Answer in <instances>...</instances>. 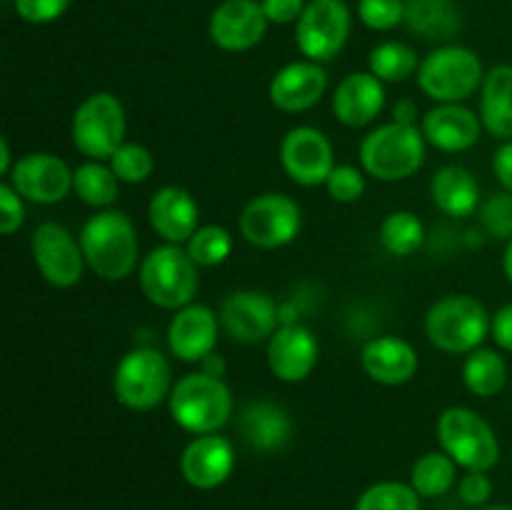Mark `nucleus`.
Listing matches in <instances>:
<instances>
[{
	"label": "nucleus",
	"mask_w": 512,
	"mask_h": 510,
	"mask_svg": "<svg viewBox=\"0 0 512 510\" xmlns=\"http://www.w3.org/2000/svg\"><path fill=\"white\" fill-rule=\"evenodd\" d=\"M28 203L55 205L73 193V170L53 153H28L15 160L5 178Z\"/></svg>",
	"instance_id": "2eb2a0df"
},
{
	"label": "nucleus",
	"mask_w": 512,
	"mask_h": 510,
	"mask_svg": "<svg viewBox=\"0 0 512 510\" xmlns=\"http://www.w3.org/2000/svg\"><path fill=\"white\" fill-rule=\"evenodd\" d=\"M13 153H10V143L8 138H0V173L8 178L10 170H13Z\"/></svg>",
	"instance_id": "09e8293b"
},
{
	"label": "nucleus",
	"mask_w": 512,
	"mask_h": 510,
	"mask_svg": "<svg viewBox=\"0 0 512 510\" xmlns=\"http://www.w3.org/2000/svg\"><path fill=\"white\" fill-rule=\"evenodd\" d=\"M268 368L280 383H303L320 360V343L303 323L280 325L268 340Z\"/></svg>",
	"instance_id": "a211bd4d"
},
{
	"label": "nucleus",
	"mask_w": 512,
	"mask_h": 510,
	"mask_svg": "<svg viewBox=\"0 0 512 510\" xmlns=\"http://www.w3.org/2000/svg\"><path fill=\"white\" fill-rule=\"evenodd\" d=\"M120 180L105 160H85L73 170V193L80 203L95 210H108L118 200Z\"/></svg>",
	"instance_id": "c85d7f7f"
},
{
	"label": "nucleus",
	"mask_w": 512,
	"mask_h": 510,
	"mask_svg": "<svg viewBox=\"0 0 512 510\" xmlns=\"http://www.w3.org/2000/svg\"><path fill=\"white\" fill-rule=\"evenodd\" d=\"M358 18L375 33H388L405 23V0H358Z\"/></svg>",
	"instance_id": "e433bc0d"
},
{
	"label": "nucleus",
	"mask_w": 512,
	"mask_h": 510,
	"mask_svg": "<svg viewBox=\"0 0 512 510\" xmlns=\"http://www.w3.org/2000/svg\"><path fill=\"white\" fill-rule=\"evenodd\" d=\"M385 108V83L370 70L345 75L333 90V115L345 128H365Z\"/></svg>",
	"instance_id": "b1692460"
},
{
	"label": "nucleus",
	"mask_w": 512,
	"mask_h": 510,
	"mask_svg": "<svg viewBox=\"0 0 512 510\" xmlns=\"http://www.w3.org/2000/svg\"><path fill=\"white\" fill-rule=\"evenodd\" d=\"M460 13L453 0H405V25L428 40H448L460 30Z\"/></svg>",
	"instance_id": "cd10ccee"
},
{
	"label": "nucleus",
	"mask_w": 512,
	"mask_h": 510,
	"mask_svg": "<svg viewBox=\"0 0 512 510\" xmlns=\"http://www.w3.org/2000/svg\"><path fill=\"white\" fill-rule=\"evenodd\" d=\"M418 105H415V100L410 98H403L395 103L393 108V120L395 123H403V125H418Z\"/></svg>",
	"instance_id": "49530a36"
},
{
	"label": "nucleus",
	"mask_w": 512,
	"mask_h": 510,
	"mask_svg": "<svg viewBox=\"0 0 512 510\" xmlns=\"http://www.w3.org/2000/svg\"><path fill=\"white\" fill-rule=\"evenodd\" d=\"M85 265L98 278L118 283L140 268V243L135 223L123 210H98L80 228Z\"/></svg>",
	"instance_id": "f257e3e1"
},
{
	"label": "nucleus",
	"mask_w": 512,
	"mask_h": 510,
	"mask_svg": "<svg viewBox=\"0 0 512 510\" xmlns=\"http://www.w3.org/2000/svg\"><path fill=\"white\" fill-rule=\"evenodd\" d=\"M25 223V198L10 183L0 185V233H18Z\"/></svg>",
	"instance_id": "a19ab883"
},
{
	"label": "nucleus",
	"mask_w": 512,
	"mask_h": 510,
	"mask_svg": "<svg viewBox=\"0 0 512 510\" xmlns=\"http://www.w3.org/2000/svg\"><path fill=\"white\" fill-rule=\"evenodd\" d=\"M220 328L235 343L255 345L273 338L280 328V308L273 295L263 290H233L218 310Z\"/></svg>",
	"instance_id": "ddd939ff"
},
{
	"label": "nucleus",
	"mask_w": 512,
	"mask_h": 510,
	"mask_svg": "<svg viewBox=\"0 0 512 510\" xmlns=\"http://www.w3.org/2000/svg\"><path fill=\"white\" fill-rule=\"evenodd\" d=\"M420 63L415 48H410L408 43H400V40H385L378 43L368 55V68L375 78H380L383 83H405L413 75H418Z\"/></svg>",
	"instance_id": "2f4dec72"
},
{
	"label": "nucleus",
	"mask_w": 512,
	"mask_h": 510,
	"mask_svg": "<svg viewBox=\"0 0 512 510\" xmlns=\"http://www.w3.org/2000/svg\"><path fill=\"white\" fill-rule=\"evenodd\" d=\"M355 510H420V495L410 483L380 480L360 493Z\"/></svg>",
	"instance_id": "f704fd0d"
},
{
	"label": "nucleus",
	"mask_w": 512,
	"mask_h": 510,
	"mask_svg": "<svg viewBox=\"0 0 512 510\" xmlns=\"http://www.w3.org/2000/svg\"><path fill=\"white\" fill-rule=\"evenodd\" d=\"M30 255H33L38 273L53 288H75L83 278L85 255L83 248H80V240L55 220H45L33 230V235H30Z\"/></svg>",
	"instance_id": "f8f14e48"
},
{
	"label": "nucleus",
	"mask_w": 512,
	"mask_h": 510,
	"mask_svg": "<svg viewBox=\"0 0 512 510\" xmlns=\"http://www.w3.org/2000/svg\"><path fill=\"white\" fill-rule=\"evenodd\" d=\"M238 430L255 453H278L293 435V420L283 405L273 400H253L240 410Z\"/></svg>",
	"instance_id": "393cba45"
},
{
	"label": "nucleus",
	"mask_w": 512,
	"mask_h": 510,
	"mask_svg": "<svg viewBox=\"0 0 512 510\" xmlns=\"http://www.w3.org/2000/svg\"><path fill=\"white\" fill-rule=\"evenodd\" d=\"M113 168L115 178L125 185H140L153 175L155 158L145 145L140 143H123L108 160Z\"/></svg>",
	"instance_id": "c9c22d12"
},
{
	"label": "nucleus",
	"mask_w": 512,
	"mask_h": 510,
	"mask_svg": "<svg viewBox=\"0 0 512 510\" xmlns=\"http://www.w3.org/2000/svg\"><path fill=\"white\" fill-rule=\"evenodd\" d=\"M418 88L435 103H463L485 80L483 60L465 45H440L425 55L418 70Z\"/></svg>",
	"instance_id": "6e6552de"
},
{
	"label": "nucleus",
	"mask_w": 512,
	"mask_h": 510,
	"mask_svg": "<svg viewBox=\"0 0 512 510\" xmlns=\"http://www.w3.org/2000/svg\"><path fill=\"white\" fill-rule=\"evenodd\" d=\"M238 230L258 250H280L303 230V208L285 193H260L240 210Z\"/></svg>",
	"instance_id": "9d476101"
},
{
	"label": "nucleus",
	"mask_w": 512,
	"mask_h": 510,
	"mask_svg": "<svg viewBox=\"0 0 512 510\" xmlns=\"http://www.w3.org/2000/svg\"><path fill=\"white\" fill-rule=\"evenodd\" d=\"M490 338L495 340V345H498L500 350L512 353V303H505L503 308L493 315Z\"/></svg>",
	"instance_id": "c03bdc74"
},
{
	"label": "nucleus",
	"mask_w": 512,
	"mask_h": 510,
	"mask_svg": "<svg viewBox=\"0 0 512 510\" xmlns=\"http://www.w3.org/2000/svg\"><path fill=\"white\" fill-rule=\"evenodd\" d=\"M360 365L373 383L398 388L415 378L420 358L418 350L400 335H380L363 345Z\"/></svg>",
	"instance_id": "5701e85b"
},
{
	"label": "nucleus",
	"mask_w": 512,
	"mask_h": 510,
	"mask_svg": "<svg viewBox=\"0 0 512 510\" xmlns=\"http://www.w3.org/2000/svg\"><path fill=\"white\" fill-rule=\"evenodd\" d=\"M503 273L505 278L512 283V238L508 240V245H505V253H503Z\"/></svg>",
	"instance_id": "8fccbe9b"
},
{
	"label": "nucleus",
	"mask_w": 512,
	"mask_h": 510,
	"mask_svg": "<svg viewBox=\"0 0 512 510\" xmlns=\"http://www.w3.org/2000/svg\"><path fill=\"white\" fill-rule=\"evenodd\" d=\"M200 370H203V373H208V375H213V378H223L225 360L220 358L218 353H210L208 358H205L203 363H200Z\"/></svg>",
	"instance_id": "de8ad7c7"
},
{
	"label": "nucleus",
	"mask_w": 512,
	"mask_h": 510,
	"mask_svg": "<svg viewBox=\"0 0 512 510\" xmlns=\"http://www.w3.org/2000/svg\"><path fill=\"white\" fill-rule=\"evenodd\" d=\"M125 130L128 118L123 103L105 90L88 95L70 120V140L88 160L113 158L115 150L125 143Z\"/></svg>",
	"instance_id": "1a4fd4ad"
},
{
	"label": "nucleus",
	"mask_w": 512,
	"mask_h": 510,
	"mask_svg": "<svg viewBox=\"0 0 512 510\" xmlns=\"http://www.w3.org/2000/svg\"><path fill=\"white\" fill-rule=\"evenodd\" d=\"M480 510H512L510 505H490V508H480Z\"/></svg>",
	"instance_id": "3c124183"
},
{
	"label": "nucleus",
	"mask_w": 512,
	"mask_h": 510,
	"mask_svg": "<svg viewBox=\"0 0 512 510\" xmlns=\"http://www.w3.org/2000/svg\"><path fill=\"white\" fill-rule=\"evenodd\" d=\"M428 140L420 125H378L360 140V168L380 183H400L425 165Z\"/></svg>",
	"instance_id": "f03ea898"
},
{
	"label": "nucleus",
	"mask_w": 512,
	"mask_h": 510,
	"mask_svg": "<svg viewBox=\"0 0 512 510\" xmlns=\"http://www.w3.org/2000/svg\"><path fill=\"white\" fill-rule=\"evenodd\" d=\"M425 243V225L413 210H393L380 223V245L395 258H410Z\"/></svg>",
	"instance_id": "473e14b6"
},
{
	"label": "nucleus",
	"mask_w": 512,
	"mask_h": 510,
	"mask_svg": "<svg viewBox=\"0 0 512 510\" xmlns=\"http://www.w3.org/2000/svg\"><path fill=\"white\" fill-rule=\"evenodd\" d=\"M280 165L303 188L325 185L335 168V150L328 135L313 125H295L280 140Z\"/></svg>",
	"instance_id": "4468645a"
},
{
	"label": "nucleus",
	"mask_w": 512,
	"mask_h": 510,
	"mask_svg": "<svg viewBox=\"0 0 512 510\" xmlns=\"http://www.w3.org/2000/svg\"><path fill=\"white\" fill-rule=\"evenodd\" d=\"M328 90V73L323 63L315 60H295L283 65L268 85V98L280 113H305L323 100Z\"/></svg>",
	"instance_id": "aec40b11"
},
{
	"label": "nucleus",
	"mask_w": 512,
	"mask_h": 510,
	"mask_svg": "<svg viewBox=\"0 0 512 510\" xmlns=\"http://www.w3.org/2000/svg\"><path fill=\"white\" fill-rule=\"evenodd\" d=\"M173 423L190 435L218 433L233 415V393L223 378L188 373L173 385L168 398Z\"/></svg>",
	"instance_id": "20e7f679"
},
{
	"label": "nucleus",
	"mask_w": 512,
	"mask_h": 510,
	"mask_svg": "<svg viewBox=\"0 0 512 510\" xmlns=\"http://www.w3.org/2000/svg\"><path fill=\"white\" fill-rule=\"evenodd\" d=\"M460 500L470 508H483L493 495V483H490L488 473H478V470H468L458 483Z\"/></svg>",
	"instance_id": "79ce46f5"
},
{
	"label": "nucleus",
	"mask_w": 512,
	"mask_h": 510,
	"mask_svg": "<svg viewBox=\"0 0 512 510\" xmlns=\"http://www.w3.org/2000/svg\"><path fill=\"white\" fill-rule=\"evenodd\" d=\"M425 140L443 153H465L480 140L483 120L463 103H438L420 120Z\"/></svg>",
	"instance_id": "4be33fe9"
},
{
	"label": "nucleus",
	"mask_w": 512,
	"mask_h": 510,
	"mask_svg": "<svg viewBox=\"0 0 512 510\" xmlns=\"http://www.w3.org/2000/svg\"><path fill=\"white\" fill-rule=\"evenodd\" d=\"M268 25L260 0H223L210 13L208 35L225 53H245L260 45Z\"/></svg>",
	"instance_id": "dca6fc26"
},
{
	"label": "nucleus",
	"mask_w": 512,
	"mask_h": 510,
	"mask_svg": "<svg viewBox=\"0 0 512 510\" xmlns=\"http://www.w3.org/2000/svg\"><path fill=\"white\" fill-rule=\"evenodd\" d=\"M260 5H263V13L268 18V23L293 25L300 20L308 0H260Z\"/></svg>",
	"instance_id": "37998d69"
},
{
	"label": "nucleus",
	"mask_w": 512,
	"mask_h": 510,
	"mask_svg": "<svg viewBox=\"0 0 512 510\" xmlns=\"http://www.w3.org/2000/svg\"><path fill=\"white\" fill-rule=\"evenodd\" d=\"M480 120L493 138L512 140V65H495L480 88Z\"/></svg>",
	"instance_id": "bb28decb"
},
{
	"label": "nucleus",
	"mask_w": 512,
	"mask_h": 510,
	"mask_svg": "<svg viewBox=\"0 0 512 510\" xmlns=\"http://www.w3.org/2000/svg\"><path fill=\"white\" fill-rule=\"evenodd\" d=\"M463 385L478 398H493L508 385V363L493 348H478L465 355Z\"/></svg>",
	"instance_id": "c756f323"
},
{
	"label": "nucleus",
	"mask_w": 512,
	"mask_h": 510,
	"mask_svg": "<svg viewBox=\"0 0 512 510\" xmlns=\"http://www.w3.org/2000/svg\"><path fill=\"white\" fill-rule=\"evenodd\" d=\"M235 470V448L225 435H195L180 453V475L195 490H215Z\"/></svg>",
	"instance_id": "6ab92c4d"
},
{
	"label": "nucleus",
	"mask_w": 512,
	"mask_h": 510,
	"mask_svg": "<svg viewBox=\"0 0 512 510\" xmlns=\"http://www.w3.org/2000/svg\"><path fill=\"white\" fill-rule=\"evenodd\" d=\"M353 13L345 0H308L295 23V45L315 63H328L348 45Z\"/></svg>",
	"instance_id": "9b49d317"
},
{
	"label": "nucleus",
	"mask_w": 512,
	"mask_h": 510,
	"mask_svg": "<svg viewBox=\"0 0 512 510\" xmlns=\"http://www.w3.org/2000/svg\"><path fill=\"white\" fill-rule=\"evenodd\" d=\"M430 198L440 213L468 218L480 208V183L463 165H443L430 180Z\"/></svg>",
	"instance_id": "a878e982"
},
{
	"label": "nucleus",
	"mask_w": 512,
	"mask_h": 510,
	"mask_svg": "<svg viewBox=\"0 0 512 510\" xmlns=\"http://www.w3.org/2000/svg\"><path fill=\"white\" fill-rule=\"evenodd\" d=\"M153 233L170 245H185L200 228V205L180 185H163L148 203Z\"/></svg>",
	"instance_id": "412c9836"
},
{
	"label": "nucleus",
	"mask_w": 512,
	"mask_h": 510,
	"mask_svg": "<svg viewBox=\"0 0 512 510\" xmlns=\"http://www.w3.org/2000/svg\"><path fill=\"white\" fill-rule=\"evenodd\" d=\"M220 330V318L210 305L190 303L175 310L165 340L180 363H203L210 353H215Z\"/></svg>",
	"instance_id": "f3484780"
},
{
	"label": "nucleus",
	"mask_w": 512,
	"mask_h": 510,
	"mask_svg": "<svg viewBox=\"0 0 512 510\" xmlns=\"http://www.w3.org/2000/svg\"><path fill=\"white\" fill-rule=\"evenodd\" d=\"M185 250L198 263V268H218L233 255V235L223 225H200L193 238L185 243Z\"/></svg>",
	"instance_id": "72a5a7b5"
},
{
	"label": "nucleus",
	"mask_w": 512,
	"mask_h": 510,
	"mask_svg": "<svg viewBox=\"0 0 512 510\" xmlns=\"http://www.w3.org/2000/svg\"><path fill=\"white\" fill-rule=\"evenodd\" d=\"M480 223L485 233L498 240L512 238V193H498L480 205Z\"/></svg>",
	"instance_id": "58836bf2"
},
{
	"label": "nucleus",
	"mask_w": 512,
	"mask_h": 510,
	"mask_svg": "<svg viewBox=\"0 0 512 510\" xmlns=\"http://www.w3.org/2000/svg\"><path fill=\"white\" fill-rule=\"evenodd\" d=\"M493 173L495 180L505 193H512V140H505L493 153Z\"/></svg>",
	"instance_id": "a18cd8bd"
},
{
	"label": "nucleus",
	"mask_w": 512,
	"mask_h": 510,
	"mask_svg": "<svg viewBox=\"0 0 512 510\" xmlns=\"http://www.w3.org/2000/svg\"><path fill=\"white\" fill-rule=\"evenodd\" d=\"M440 450L458 463V468L488 473L500 460V440L493 425L465 405H453L440 413L435 425Z\"/></svg>",
	"instance_id": "0eeeda50"
},
{
	"label": "nucleus",
	"mask_w": 512,
	"mask_h": 510,
	"mask_svg": "<svg viewBox=\"0 0 512 510\" xmlns=\"http://www.w3.org/2000/svg\"><path fill=\"white\" fill-rule=\"evenodd\" d=\"M138 285L155 308L175 313L195 303L200 288V268L188 255L185 245L163 243L140 260Z\"/></svg>",
	"instance_id": "7ed1b4c3"
},
{
	"label": "nucleus",
	"mask_w": 512,
	"mask_h": 510,
	"mask_svg": "<svg viewBox=\"0 0 512 510\" xmlns=\"http://www.w3.org/2000/svg\"><path fill=\"white\" fill-rule=\"evenodd\" d=\"M488 308L473 295H445L435 300L425 313V335L433 348L448 355H468L483 348L490 335Z\"/></svg>",
	"instance_id": "423d86ee"
},
{
	"label": "nucleus",
	"mask_w": 512,
	"mask_h": 510,
	"mask_svg": "<svg viewBox=\"0 0 512 510\" xmlns=\"http://www.w3.org/2000/svg\"><path fill=\"white\" fill-rule=\"evenodd\" d=\"M458 483V463L445 450L420 455L410 470V485L420 498H440Z\"/></svg>",
	"instance_id": "7c9ffc66"
},
{
	"label": "nucleus",
	"mask_w": 512,
	"mask_h": 510,
	"mask_svg": "<svg viewBox=\"0 0 512 510\" xmlns=\"http://www.w3.org/2000/svg\"><path fill=\"white\" fill-rule=\"evenodd\" d=\"M73 0H13V8L20 20L30 25H48L55 23L68 13Z\"/></svg>",
	"instance_id": "ea45409f"
},
{
	"label": "nucleus",
	"mask_w": 512,
	"mask_h": 510,
	"mask_svg": "<svg viewBox=\"0 0 512 510\" xmlns=\"http://www.w3.org/2000/svg\"><path fill=\"white\" fill-rule=\"evenodd\" d=\"M173 385L168 355L153 345H135L115 365L113 395L133 413H150L163 405Z\"/></svg>",
	"instance_id": "39448f33"
},
{
	"label": "nucleus",
	"mask_w": 512,
	"mask_h": 510,
	"mask_svg": "<svg viewBox=\"0 0 512 510\" xmlns=\"http://www.w3.org/2000/svg\"><path fill=\"white\" fill-rule=\"evenodd\" d=\"M325 190H328V195L335 203H358L365 193V170L355 168L350 163L335 165L330 178L325 180Z\"/></svg>",
	"instance_id": "4c0bfd02"
}]
</instances>
